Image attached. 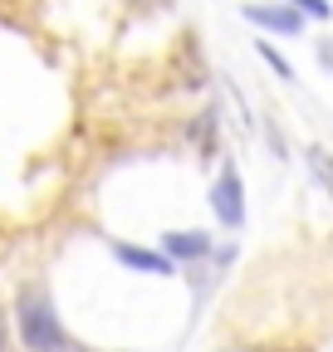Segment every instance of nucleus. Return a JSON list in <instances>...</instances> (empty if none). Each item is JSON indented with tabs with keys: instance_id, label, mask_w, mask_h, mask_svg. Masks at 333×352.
<instances>
[{
	"instance_id": "6e6552de",
	"label": "nucleus",
	"mask_w": 333,
	"mask_h": 352,
	"mask_svg": "<svg viewBox=\"0 0 333 352\" xmlns=\"http://www.w3.org/2000/svg\"><path fill=\"white\" fill-rule=\"evenodd\" d=\"M289 6H294L299 15H314V20H328V15H333L328 0H289Z\"/></svg>"
},
{
	"instance_id": "7ed1b4c3",
	"label": "nucleus",
	"mask_w": 333,
	"mask_h": 352,
	"mask_svg": "<svg viewBox=\"0 0 333 352\" xmlns=\"http://www.w3.org/2000/svg\"><path fill=\"white\" fill-rule=\"evenodd\" d=\"M113 254L138 274H177V259L166 250H142V245H128V240H113Z\"/></svg>"
},
{
	"instance_id": "20e7f679",
	"label": "nucleus",
	"mask_w": 333,
	"mask_h": 352,
	"mask_svg": "<svg viewBox=\"0 0 333 352\" xmlns=\"http://www.w3.org/2000/svg\"><path fill=\"white\" fill-rule=\"evenodd\" d=\"M245 20L260 25V30H275V34H299L304 30V15L294 6H245Z\"/></svg>"
},
{
	"instance_id": "1a4fd4ad",
	"label": "nucleus",
	"mask_w": 333,
	"mask_h": 352,
	"mask_svg": "<svg viewBox=\"0 0 333 352\" xmlns=\"http://www.w3.org/2000/svg\"><path fill=\"white\" fill-rule=\"evenodd\" d=\"M0 352H6V328H0Z\"/></svg>"
},
{
	"instance_id": "423d86ee",
	"label": "nucleus",
	"mask_w": 333,
	"mask_h": 352,
	"mask_svg": "<svg viewBox=\"0 0 333 352\" xmlns=\"http://www.w3.org/2000/svg\"><path fill=\"white\" fill-rule=\"evenodd\" d=\"M309 171L319 176V186L333 196V157H328L323 147H309Z\"/></svg>"
},
{
	"instance_id": "f257e3e1",
	"label": "nucleus",
	"mask_w": 333,
	"mask_h": 352,
	"mask_svg": "<svg viewBox=\"0 0 333 352\" xmlns=\"http://www.w3.org/2000/svg\"><path fill=\"white\" fill-rule=\"evenodd\" d=\"M15 318H20V342L30 352H69V333H64V323H59L45 289H25Z\"/></svg>"
},
{
	"instance_id": "39448f33",
	"label": "nucleus",
	"mask_w": 333,
	"mask_h": 352,
	"mask_svg": "<svg viewBox=\"0 0 333 352\" xmlns=\"http://www.w3.org/2000/svg\"><path fill=\"white\" fill-rule=\"evenodd\" d=\"M162 250L166 254H172V259H206V254H211V235H206V230H166L162 235Z\"/></svg>"
},
{
	"instance_id": "0eeeda50",
	"label": "nucleus",
	"mask_w": 333,
	"mask_h": 352,
	"mask_svg": "<svg viewBox=\"0 0 333 352\" xmlns=\"http://www.w3.org/2000/svg\"><path fill=\"white\" fill-rule=\"evenodd\" d=\"M255 54H260V59H265V64H270V69H275L279 78H294V64H289V59H284V54L275 50L270 39H255Z\"/></svg>"
},
{
	"instance_id": "f03ea898",
	"label": "nucleus",
	"mask_w": 333,
	"mask_h": 352,
	"mask_svg": "<svg viewBox=\"0 0 333 352\" xmlns=\"http://www.w3.org/2000/svg\"><path fill=\"white\" fill-rule=\"evenodd\" d=\"M211 210L226 230H240L245 226V182H240V166L226 162L221 176H216V191H211Z\"/></svg>"
}]
</instances>
